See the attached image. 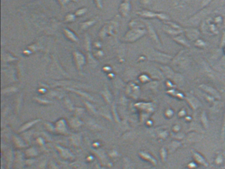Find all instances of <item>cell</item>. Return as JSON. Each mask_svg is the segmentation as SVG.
I'll use <instances>...</instances> for the list:
<instances>
[{"label": "cell", "instance_id": "8", "mask_svg": "<svg viewBox=\"0 0 225 169\" xmlns=\"http://www.w3.org/2000/svg\"><path fill=\"white\" fill-rule=\"evenodd\" d=\"M193 157H194V158H195V161H197L198 163H199L201 164H204V165L207 166V163H206V162L205 161V160H204L203 158L200 155L198 154V153L193 152Z\"/></svg>", "mask_w": 225, "mask_h": 169}, {"label": "cell", "instance_id": "18", "mask_svg": "<svg viewBox=\"0 0 225 169\" xmlns=\"http://www.w3.org/2000/svg\"><path fill=\"white\" fill-rule=\"evenodd\" d=\"M223 24H224V28H225V17L223 19Z\"/></svg>", "mask_w": 225, "mask_h": 169}, {"label": "cell", "instance_id": "4", "mask_svg": "<svg viewBox=\"0 0 225 169\" xmlns=\"http://www.w3.org/2000/svg\"><path fill=\"white\" fill-rule=\"evenodd\" d=\"M147 28H148V32H149V36L151 37L152 40H153V41L155 42L157 45H160V43L159 39H158V37L157 36V34H156V32L154 31V28L153 27V26H152L151 24H148V25H147Z\"/></svg>", "mask_w": 225, "mask_h": 169}, {"label": "cell", "instance_id": "15", "mask_svg": "<svg viewBox=\"0 0 225 169\" xmlns=\"http://www.w3.org/2000/svg\"><path fill=\"white\" fill-rule=\"evenodd\" d=\"M93 23H94V21L92 22V21H90V22H88V23H83L82 24V28H86L88 26H89V25L90 24H92Z\"/></svg>", "mask_w": 225, "mask_h": 169}, {"label": "cell", "instance_id": "6", "mask_svg": "<svg viewBox=\"0 0 225 169\" xmlns=\"http://www.w3.org/2000/svg\"><path fill=\"white\" fill-rule=\"evenodd\" d=\"M173 39L176 42H177L178 43L181 44V45L187 46H187H189L188 42H187V41H186V38H185V37L183 36V35H182V34H179V35H178V36L174 37Z\"/></svg>", "mask_w": 225, "mask_h": 169}, {"label": "cell", "instance_id": "20", "mask_svg": "<svg viewBox=\"0 0 225 169\" xmlns=\"http://www.w3.org/2000/svg\"><path fill=\"white\" fill-rule=\"evenodd\" d=\"M224 52H225V47H224Z\"/></svg>", "mask_w": 225, "mask_h": 169}, {"label": "cell", "instance_id": "5", "mask_svg": "<svg viewBox=\"0 0 225 169\" xmlns=\"http://www.w3.org/2000/svg\"><path fill=\"white\" fill-rule=\"evenodd\" d=\"M199 87L202 88L203 90L205 91L206 92L209 93V94L213 95V96H215L216 97H219V93H217V91L215 89H214L213 88L211 87H208L205 85V84H201V85L199 86Z\"/></svg>", "mask_w": 225, "mask_h": 169}, {"label": "cell", "instance_id": "3", "mask_svg": "<svg viewBox=\"0 0 225 169\" xmlns=\"http://www.w3.org/2000/svg\"><path fill=\"white\" fill-rule=\"evenodd\" d=\"M132 32H130L127 36V39H129L130 41H135L137 39H139L142 36L145 34V30H140V29H135L131 31Z\"/></svg>", "mask_w": 225, "mask_h": 169}, {"label": "cell", "instance_id": "19", "mask_svg": "<svg viewBox=\"0 0 225 169\" xmlns=\"http://www.w3.org/2000/svg\"><path fill=\"white\" fill-rule=\"evenodd\" d=\"M224 12H225V7H224Z\"/></svg>", "mask_w": 225, "mask_h": 169}, {"label": "cell", "instance_id": "17", "mask_svg": "<svg viewBox=\"0 0 225 169\" xmlns=\"http://www.w3.org/2000/svg\"><path fill=\"white\" fill-rule=\"evenodd\" d=\"M97 6H98V8L102 7V4H101V0H95Z\"/></svg>", "mask_w": 225, "mask_h": 169}, {"label": "cell", "instance_id": "7", "mask_svg": "<svg viewBox=\"0 0 225 169\" xmlns=\"http://www.w3.org/2000/svg\"><path fill=\"white\" fill-rule=\"evenodd\" d=\"M198 32L199 31L194 29V28H191V29L188 30V32H187V37L192 40L195 39L199 36V32Z\"/></svg>", "mask_w": 225, "mask_h": 169}, {"label": "cell", "instance_id": "2", "mask_svg": "<svg viewBox=\"0 0 225 169\" xmlns=\"http://www.w3.org/2000/svg\"><path fill=\"white\" fill-rule=\"evenodd\" d=\"M207 11L206 9L202 10L201 11H199L197 13V14L194 15L193 17H191V19H189V21H187V23H189L191 25H197V24H199V22L201 21L203 18H204L205 16H206L207 15Z\"/></svg>", "mask_w": 225, "mask_h": 169}, {"label": "cell", "instance_id": "12", "mask_svg": "<svg viewBox=\"0 0 225 169\" xmlns=\"http://www.w3.org/2000/svg\"><path fill=\"white\" fill-rule=\"evenodd\" d=\"M213 0H202L201 1V7L202 8H205V7H207L208 5H209L211 2H212Z\"/></svg>", "mask_w": 225, "mask_h": 169}, {"label": "cell", "instance_id": "9", "mask_svg": "<svg viewBox=\"0 0 225 169\" xmlns=\"http://www.w3.org/2000/svg\"><path fill=\"white\" fill-rule=\"evenodd\" d=\"M123 6H121V7H122V14L123 15H124V17L126 16L127 15V13H128L129 10V4L125 3L124 4H122Z\"/></svg>", "mask_w": 225, "mask_h": 169}, {"label": "cell", "instance_id": "14", "mask_svg": "<svg viewBox=\"0 0 225 169\" xmlns=\"http://www.w3.org/2000/svg\"><path fill=\"white\" fill-rule=\"evenodd\" d=\"M220 48H223L225 47V31H224L223 34L222 36L221 41H220Z\"/></svg>", "mask_w": 225, "mask_h": 169}, {"label": "cell", "instance_id": "16", "mask_svg": "<svg viewBox=\"0 0 225 169\" xmlns=\"http://www.w3.org/2000/svg\"><path fill=\"white\" fill-rule=\"evenodd\" d=\"M59 2H60V3L61 4V5L63 6L65 5V3H67V2H69V1H77V0H58Z\"/></svg>", "mask_w": 225, "mask_h": 169}, {"label": "cell", "instance_id": "10", "mask_svg": "<svg viewBox=\"0 0 225 169\" xmlns=\"http://www.w3.org/2000/svg\"><path fill=\"white\" fill-rule=\"evenodd\" d=\"M140 155H141L142 157L145 158V159H146V158H148V159H147V160H149V161H151V163H153V164H155L156 163V161H155V160H154L153 157H151V156H150L149 154H147V153H140Z\"/></svg>", "mask_w": 225, "mask_h": 169}, {"label": "cell", "instance_id": "11", "mask_svg": "<svg viewBox=\"0 0 225 169\" xmlns=\"http://www.w3.org/2000/svg\"><path fill=\"white\" fill-rule=\"evenodd\" d=\"M65 30V33H66V35H67V37H69L68 38H69L70 39L72 40L73 41H77V39L76 37L75 36V35L73 34L72 32H71V31L68 30Z\"/></svg>", "mask_w": 225, "mask_h": 169}, {"label": "cell", "instance_id": "13", "mask_svg": "<svg viewBox=\"0 0 225 169\" xmlns=\"http://www.w3.org/2000/svg\"><path fill=\"white\" fill-rule=\"evenodd\" d=\"M195 45L197 46V47H203L205 45V42L202 41V40H197L195 43Z\"/></svg>", "mask_w": 225, "mask_h": 169}, {"label": "cell", "instance_id": "1", "mask_svg": "<svg viewBox=\"0 0 225 169\" xmlns=\"http://www.w3.org/2000/svg\"><path fill=\"white\" fill-rule=\"evenodd\" d=\"M137 14L141 15V17H145V18H158L162 21H167L169 20V17L167 15L164 14V13H158L149 11H142L138 12Z\"/></svg>", "mask_w": 225, "mask_h": 169}]
</instances>
